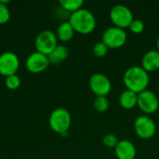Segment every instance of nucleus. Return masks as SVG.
I'll return each instance as SVG.
<instances>
[{"label":"nucleus","mask_w":159,"mask_h":159,"mask_svg":"<svg viewBox=\"0 0 159 159\" xmlns=\"http://www.w3.org/2000/svg\"><path fill=\"white\" fill-rule=\"evenodd\" d=\"M149 75L142 66H130L129 67L123 75V81L127 89L132 90L137 94L147 89L149 85Z\"/></svg>","instance_id":"nucleus-1"},{"label":"nucleus","mask_w":159,"mask_h":159,"mask_svg":"<svg viewBox=\"0 0 159 159\" xmlns=\"http://www.w3.org/2000/svg\"><path fill=\"white\" fill-rule=\"evenodd\" d=\"M68 21L73 26L75 32L82 34H88L93 32L97 24L95 15L85 7L71 13Z\"/></svg>","instance_id":"nucleus-2"},{"label":"nucleus","mask_w":159,"mask_h":159,"mask_svg":"<svg viewBox=\"0 0 159 159\" xmlns=\"http://www.w3.org/2000/svg\"><path fill=\"white\" fill-rule=\"evenodd\" d=\"M72 122V117L69 111L65 108H56L49 116L48 124L50 129L59 134L64 135L67 133Z\"/></svg>","instance_id":"nucleus-3"},{"label":"nucleus","mask_w":159,"mask_h":159,"mask_svg":"<svg viewBox=\"0 0 159 159\" xmlns=\"http://www.w3.org/2000/svg\"><path fill=\"white\" fill-rule=\"evenodd\" d=\"M128 39V34L125 29L111 26L102 33V42L109 48H118L125 45Z\"/></svg>","instance_id":"nucleus-4"},{"label":"nucleus","mask_w":159,"mask_h":159,"mask_svg":"<svg viewBox=\"0 0 159 159\" xmlns=\"http://www.w3.org/2000/svg\"><path fill=\"white\" fill-rule=\"evenodd\" d=\"M110 19L114 23V26L125 29L129 27L134 17L129 7L122 4H117L110 10Z\"/></svg>","instance_id":"nucleus-5"},{"label":"nucleus","mask_w":159,"mask_h":159,"mask_svg":"<svg viewBox=\"0 0 159 159\" xmlns=\"http://www.w3.org/2000/svg\"><path fill=\"white\" fill-rule=\"evenodd\" d=\"M34 46L37 52L48 56L58 46V38L56 34L50 30H44L40 32L35 38Z\"/></svg>","instance_id":"nucleus-6"},{"label":"nucleus","mask_w":159,"mask_h":159,"mask_svg":"<svg viewBox=\"0 0 159 159\" xmlns=\"http://www.w3.org/2000/svg\"><path fill=\"white\" fill-rule=\"evenodd\" d=\"M133 128L135 133L142 139L147 140L156 134L157 125L155 121L147 115H142L134 120Z\"/></svg>","instance_id":"nucleus-7"},{"label":"nucleus","mask_w":159,"mask_h":159,"mask_svg":"<svg viewBox=\"0 0 159 159\" xmlns=\"http://www.w3.org/2000/svg\"><path fill=\"white\" fill-rule=\"evenodd\" d=\"M137 105L145 115L154 114L159 109L158 96L154 91L145 89L138 94Z\"/></svg>","instance_id":"nucleus-8"},{"label":"nucleus","mask_w":159,"mask_h":159,"mask_svg":"<svg viewBox=\"0 0 159 159\" xmlns=\"http://www.w3.org/2000/svg\"><path fill=\"white\" fill-rule=\"evenodd\" d=\"M89 89L96 96H106L112 89V82L109 77L101 73H95L89 77Z\"/></svg>","instance_id":"nucleus-9"},{"label":"nucleus","mask_w":159,"mask_h":159,"mask_svg":"<svg viewBox=\"0 0 159 159\" xmlns=\"http://www.w3.org/2000/svg\"><path fill=\"white\" fill-rule=\"evenodd\" d=\"M20 67L19 57L11 51L3 52L0 55V75L9 76L16 75Z\"/></svg>","instance_id":"nucleus-10"},{"label":"nucleus","mask_w":159,"mask_h":159,"mask_svg":"<svg viewBox=\"0 0 159 159\" xmlns=\"http://www.w3.org/2000/svg\"><path fill=\"white\" fill-rule=\"evenodd\" d=\"M49 63L50 62L47 55L35 51L27 57L25 61V67L29 72L37 74L45 71L48 67Z\"/></svg>","instance_id":"nucleus-11"},{"label":"nucleus","mask_w":159,"mask_h":159,"mask_svg":"<svg viewBox=\"0 0 159 159\" xmlns=\"http://www.w3.org/2000/svg\"><path fill=\"white\" fill-rule=\"evenodd\" d=\"M115 154L118 159H134L137 150L130 141L120 140L115 147Z\"/></svg>","instance_id":"nucleus-12"},{"label":"nucleus","mask_w":159,"mask_h":159,"mask_svg":"<svg viewBox=\"0 0 159 159\" xmlns=\"http://www.w3.org/2000/svg\"><path fill=\"white\" fill-rule=\"evenodd\" d=\"M147 72H155L159 69V51L157 49H151L144 53L142 58V65Z\"/></svg>","instance_id":"nucleus-13"},{"label":"nucleus","mask_w":159,"mask_h":159,"mask_svg":"<svg viewBox=\"0 0 159 159\" xmlns=\"http://www.w3.org/2000/svg\"><path fill=\"white\" fill-rule=\"evenodd\" d=\"M138 103V94L132 90L125 89L119 95V104L125 109H132Z\"/></svg>","instance_id":"nucleus-14"},{"label":"nucleus","mask_w":159,"mask_h":159,"mask_svg":"<svg viewBox=\"0 0 159 159\" xmlns=\"http://www.w3.org/2000/svg\"><path fill=\"white\" fill-rule=\"evenodd\" d=\"M75 34V30L69 21H62L57 28L56 35L57 38L62 42L70 41Z\"/></svg>","instance_id":"nucleus-15"},{"label":"nucleus","mask_w":159,"mask_h":159,"mask_svg":"<svg viewBox=\"0 0 159 159\" xmlns=\"http://www.w3.org/2000/svg\"><path fill=\"white\" fill-rule=\"evenodd\" d=\"M68 55H69L68 48L64 45H58L53 49V51L48 56V58L50 63L58 64V63L63 61L64 60H66Z\"/></svg>","instance_id":"nucleus-16"},{"label":"nucleus","mask_w":159,"mask_h":159,"mask_svg":"<svg viewBox=\"0 0 159 159\" xmlns=\"http://www.w3.org/2000/svg\"><path fill=\"white\" fill-rule=\"evenodd\" d=\"M59 4L62 9L67 12H75L78 9L82 8L84 5L83 0H60Z\"/></svg>","instance_id":"nucleus-17"},{"label":"nucleus","mask_w":159,"mask_h":159,"mask_svg":"<svg viewBox=\"0 0 159 159\" xmlns=\"http://www.w3.org/2000/svg\"><path fill=\"white\" fill-rule=\"evenodd\" d=\"M94 108L99 113H104L109 108V100L106 96H96L93 101Z\"/></svg>","instance_id":"nucleus-18"},{"label":"nucleus","mask_w":159,"mask_h":159,"mask_svg":"<svg viewBox=\"0 0 159 159\" xmlns=\"http://www.w3.org/2000/svg\"><path fill=\"white\" fill-rule=\"evenodd\" d=\"M5 84H6L7 88L9 89H17L20 86V78L17 75H9V76L6 77Z\"/></svg>","instance_id":"nucleus-19"},{"label":"nucleus","mask_w":159,"mask_h":159,"mask_svg":"<svg viewBox=\"0 0 159 159\" xmlns=\"http://www.w3.org/2000/svg\"><path fill=\"white\" fill-rule=\"evenodd\" d=\"M107 50H108L107 46H106L102 41H100V42H97V43L94 45L93 49H92V52H93V54H94L96 57L102 58V57H103V56L106 55Z\"/></svg>","instance_id":"nucleus-20"},{"label":"nucleus","mask_w":159,"mask_h":159,"mask_svg":"<svg viewBox=\"0 0 159 159\" xmlns=\"http://www.w3.org/2000/svg\"><path fill=\"white\" fill-rule=\"evenodd\" d=\"M119 140L117 139V137L113 134V133H108L105 134L102 138V143L103 144L108 147V148H115L116 146V144L118 143Z\"/></svg>","instance_id":"nucleus-21"},{"label":"nucleus","mask_w":159,"mask_h":159,"mask_svg":"<svg viewBox=\"0 0 159 159\" xmlns=\"http://www.w3.org/2000/svg\"><path fill=\"white\" fill-rule=\"evenodd\" d=\"M129 28L134 34H141L144 30V23L140 19H134Z\"/></svg>","instance_id":"nucleus-22"},{"label":"nucleus","mask_w":159,"mask_h":159,"mask_svg":"<svg viewBox=\"0 0 159 159\" xmlns=\"http://www.w3.org/2000/svg\"><path fill=\"white\" fill-rule=\"evenodd\" d=\"M10 19V12L7 5L0 3V25L7 23Z\"/></svg>","instance_id":"nucleus-23"},{"label":"nucleus","mask_w":159,"mask_h":159,"mask_svg":"<svg viewBox=\"0 0 159 159\" xmlns=\"http://www.w3.org/2000/svg\"><path fill=\"white\" fill-rule=\"evenodd\" d=\"M157 49L159 51V37L157 39Z\"/></svg>","instance_id":"nucleus-24"},{"label":"nucleus","mask_w":159,"mask_h":159,"mask_svg":"<svg viewBox=\"0 0 159 159\" xmlns=\"http://www.w3.org/2000/svg\"><path fill=\"white\" fill-rule=\"evenodd\" d=\"M158 90H159V85H158Z\"/></svg>","instance_id":"nucleus-25"}]
</instances>
